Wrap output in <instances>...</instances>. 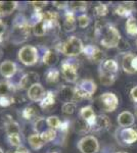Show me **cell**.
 Returning <instances> with one entry per match:
<instances>
[{"mask_svg": "<svg viewBox=\"0 0 137 153\" xmlns=\"http://www.w3.org/2000/svg\"><path fill=\"white\" fill-rule=\"evenodd\" d=\"M32 27L30 26L29 21L23 14H19L16 16L12 25V30L10 34V39L13 44L23 43L29 38L31 34Z\"/></svg>", "mask_w": 137, "mask_h": 153, "instance_id": "obj_1", "label": "cell"}, {"mask_svg": "<svg viewBox=\"0 0 137 153\" xmlns=\"http://www.w3.org/2000/svg\"><path fill=\"white\" fill-rule=\"evenodd\" d=\"M55 49L58 52L63 53L64 55L70 58H74L79 54L83 53L84 45L80 38H78L77 36H71L63 43L56 45Z\"/></svg>", "mask_w": 137, "mask_h": 153, "instance_id": "obj_2", "label": "cell"}, {"mask_svg": "<svg viewBox=\"0 0 137 153\" xmlns=\"http://www.w3.org/2000/svg\"><path fill=\"white\" fill-rule=\"evenodd\" d=\"M122 37L119 30L116 27L108 25L101 34L100 44L104 48H116L118 47Z\"/></svg>", "mask_w": 137, "mask_h": 153, "instance_id": "obj_3", "label": "cell"}, {"mask_svg": "<svg viewBox=\"0 0 137 153\" xmlns=\"http://www.w3.org/2000/svg\"><path fill=\"white\" fill-rule=\"evenodd\" d=\"M61 75L68 83L74 84L78 81V62L75 59H64L61 65Z\"/></svg>", "mask_w": 137, "mask_h": 153, "instance_id": "obj_4", "label": "cell"}, {"mask_svg": "<svg viewBox=\"0 0 137 153\" xmlns=\"http://www.w3.org/2000/svg\"><path fill=\"white\" fill-rule=\"evenodd\" d=\"M17 58L23 65L32 66L36 65L39 59V53L36 47L32 45H26L22 47L17 53Z\"/></svg>", "mask_w": 137, "mask_h": 153, "instance_id": "obj_5", "label": "cell"}, {"mask_svg": "<svg viewBox=\"0 0 137 153\" xmlns=\"http://www.w3.org/2000/svg\"><path fill=\"white\" fill-rule=\"evenodd\" d=\"M98 103L103 111L114 112L119 106V99L114 93L106 92L98 97Z\"/></svg>", "mask_w": 137, "mask_h": 153, "instance_id": "obj_6", "label": "cell"}, {"mask_svg": "<svg viewBox=\"0 0 137 153\" xmlns=\"http://www.w3.org/2000/svg\"><path fill=\"white\" fill-rule=\"evenodd\" d=\"M77 147L81 153H97L99 150V143L94 136H85L79 140Z\"/></svg>", "mask_w": 137, "mask_h": 153, "instance_id": "obj_7", "label": "cell"}, {"mask_svg": "<svg viewBox=\"0 0 137 153\" xmlns=\"http://www.w3.org/2000/svg\"><path fill=\"white\" fill-rule=\"evenodd\" d=\"M83 53L86 56L87 59L91 61V62H103V58H104V53L103 51H101L98 47H96L95 45H89L84 46L83 49Z\"/></svg>", "mask_w": 137, "mask_h": 153, "instance_id": "obj_8", "label": "cell"}, {"mask_svg": "<svg viewBox=\"0 0 137 153\" xmlns=\"http://www.w3.org/2000/svg\"><path fill=\"white\" fill-rule=\"evenodd\" d=\"M39 80H40V78H39L38 74L35 73V71H30V73L25 74L21 78L19 83V88L22 89V90L28 91L32 86L39 83Z\"/></svg>", "mask_w": 137, "mask_h": 153, "instance_id": "obj_9", "label": "cell"}, {"mask_svg": "<svg viewBox=\"0 0 137 153\" xmlns=\"http://www.w3.org/2000/svg\"><path fill=\"white\" fill-rule=\"evenodd\" d=\"M120 141L126 145H131L137 141V127L135 128H122L119 132Z\"/></svg>", "mask_w": 137, "mask_h": 153, "instance_id": "obj_10", "label": "cell"}, {"mask_svg": "<svg viewBox=\"0 0 137 153\" xmlns=\"http://www.w3.org/2000/svg\"><path fill=\"white\" fill-rule=\"evenodd\" d=\"M46 94V91L40 83L35 84L28 90V97L33 102H40Z\"/></svg>", "mask_w": 137, "mask_h": 153, "instance_id": "obj_11", "label": "cell"}, {"mask_svg": "<svg viewBox=\"0 0 137 153\" xmlns=\"http://www.w3.org/2000/svg\"><path fill=\"white\" fill-rule=\"evenodd\" d=\"M74 95H75V88L71 87V86H67V85H63L56 92V96L59 98V100H61L64 103L73 102Z\"/></svg>", "mask_w": 137, "mask_h": 153, "instance_id": "obj_12", "label": "cell"}, {"mask_svg": "<svg viewBox=\"0 0 137 153\" xmlns=\"http://www.w3.org/2000/svg\"><path fill=\"white\" fill-rule=\"evenodd\" d=\"M16 71L17 66L11 60H5L3 62H1V65H0V74L5 79L12 78L16 74Z\"/></svg>", "mask_w": 137, "mask_h": 153, "instance_id": "obj_13", "label": "cell"}, {"mask_svg": "<svg viewBox=\"0 0 137 153\" xmlns=\"http://www.w3.org/2000/svg\"><path fill=\"white\" fill-rule=\"evenodd\" d=\"M111 120L108 115L106 114H99L96 117L95 124L92 127V131L93 132H104L108 131L111 127Z\"/></svg>", "mask_w": 137, "mask_h": 153, "instance_id": "obj_14", "label": "cell"}, {"mask_svg": "<svg viewBox=\"0 0 137 153\" xmlns=\"http://www.w3.org/2000/svg\"><path fill=\"white\" fill-rule=\"evenodd\" d=\"M77 27V22H76V18H75V13L73 11L66 10V13H64V21L63 24V29L66 33H70V32H73L76 30Z\"/></svg>", "mask_w": 137, "mask_h": 153, "instance_id": "obj_15", "label": "cell"}, {"mask_svg": "<svg viewBox=\"0 0 137 153\" xmlns=\"http://www.w3.org/2000/svg\"><path fill=\"white\" fill-rule=\"evenodd\" d=\"M80 117L81 118H83L85 122H87L89 124V126L92 127L95 124V120H96V117L97 115L94 113V110L92 108L91 105H87V106H84V107L81 108L80 110Z\"/></svg>", "mask_w": 137, "mask_h": 153, "instance_id": "obj_16", "label": "cell"}, {"mask_svg": "<svg viewBox=\"0 0 137 153\" xmlns=\"http://www.w3.org/2000/svg\"><path fill=\"white\" fill-rule=\"evenodd\" d=\"M117 122L121 128H129L135 123V117L130 111H123L118 115Z\"/></svg>", "mask_w": 137, "mask_h": 153, "instance_id": "obj_17", "label": "cell"}, {"mask_svg": "<svg viewBox=\"0 0 137 153\" xmlns=\"http://www.w3.org/2000/svg\"><path fill=\"white\" fill-rule=\"evenodd\" d=\"M99 71H104V73L118 75L119 65L115 59H106V60H103V62L100 63Z\"/></svg>", "mask_w": 137, "mask_h": 153, "instance_id": "obj_18", "label": "cell"}, {"mask_svg": "<svg viewBox=\"0 0 137 153\" xmlns=\"http://www.w3.org/2000/svg\"><path fill=\"white\" fill-rule=\"evenodd\" d=\"M42 61H43L44 65L48 66L55 65L57 61H58V54L53 49H46L43 54V57H42Z\"/></svg>", "mask_w": 137, "mask_h": 153, "instance_id": "obj_19", "label": "cell"}, {"mask_svg": "<svg viewBox=\"0 0 137 153\" xmlns=\"http://www.w3.org/2000/svg\"><path fill=\"white\" fill-rule=\"evenodd\" d=\"M16 1H0V16L11 14L17 7Z\"/></svg>", "mask_w": 137, "mask_h": 153, "instance_id": "obj_20", "label": "cell"}, {"mask_svg": "<svg viewBox=\"0 0 137 153\" xmlns=\"http://www.w3.org/2000/svg\"><path fill=\"white\" fill-rule=\"evenodd\" d=\"M134 54L131 52H127L124 54L123 58H122V68L123 71L127 74H135L136 71L133 70V66H132V61H133L134 58Z\"/></svg>", "mask_w": 137, "mask_h": 153, "instance_id": "obj_21", "label": "cell"}, {"mask_svg": "<svg viewBox=\"0 0 137 153\" xmlns=\"http://www.w3.org/2000/svg\"><path fill=\"white\" fill-rule=\"evenodd\" d=\"M55 98L56 94L53 91H46V94L44 96V98L40 101V107L44 110L49 109L55 103Z\"/></svg>", "mask_w": 137, "mask_h": 153, "instance_id": "obj_22", "label": "cell"}, {"mask_svg": "<svg viewBox=\"0 0 137 153\" xmlns=\"http://www.w3.org/2000/svg\"><path fill=\"white\" fill-rule=\"evenodd\" d=\"M73 128H74L75 132L78 133V134H82V135L87 134V133H89L90 131H92L89 124L87 122H85L83 118H78V120H75Z\"/></svg>", "mask_w": 137, "mask_h": 153, "instance_id": "obj_23", "label": "cell"}, {"mask_svg": "<svg viewBox=\"0 0 137 153\" xmlns=\"http://www.w3.org/2000/svg\"><path fill=\"white\" fill-rule=\"evenodd\" d=\"M116 13L122 18H130L132 16V11H133V3H122L117 6Z\"/></svg>", "mask_w": 137, "mask_h": 153, "instance_id": "obj_24", "label": "cell"}, {"mask_svg": "<svg viewBox=\"0 0 137 153\" xmlns=\"http://www.w3.org/2000/svg\"><path fill=\"white\" fill-rule=\"evenodd\" d=\"M16 90L13 83L9 81H1L0 82V96H11Z\"/></svg>", "mask_w": 137, "mask_h": 153, "instance_id": "obj_25", "label": "cell"}, {"mask_svg": "<svg viewBox=\"0 0 137 153\" xmlns=\"http://www.w3.org/2000/svg\"><path fill=\"white\" fill-rule=\"evenodd\" d=\"M28 142H29L31 148L34 150L41 149V148L44 146V144H45V142L43 141V139L41 138V136L39 134H36V133L33 135H31V136H29Z\"/></svg>", "mask_w": 137, "mask_h": 153, "instance_id": "obj_26", "label": "cell"}, {"mask_svg": "<svg viewBox=\"0 0 137 153\" xmlns=\"http://www.w3.org/2000/svg\"><path fill=\"white\" fill-rule=\"evenodd\" d=\"M117 76L118 75H114V74L104 73V71H99V81H100L101 85L106 86V87H109L116 82Z\"/></svg>", "mask_w": 137, "mask_h": 153, "instance_id": "obj_27", "label": "cell"}, {"mask_svg": "<svg viewBox=\"0 0 137 153\" xmlns=\"http://www.w3.org/2000/svg\"><path fill=\"white\" fill-rule=\"evenodd\" d=\"M125 31L129 36H137V19L130 16L127 19L125 24Z\"/></svg>", "mask_w": 137, "mask_h": 153, "instance_id": "obj_28", "label": "cell"}, {"mask_svg": "<svg viewBox=\"0 0 137 153\" xmlns=\"http://www.w3.org/2000/svg\"><path fill=\"white\" fill-rule=\"evenodd\" d=\"M49 129L48 125H47V122L44 117H38L36 118L34 123V131L36 132V134H43L45 131Z\"/></svg>", "mask_w": 137, "mask_h": 153, "instance_id": "obj_29", "label": "cell"}, {"mask_svg": "<svg viewBox=\"0 0 137 153\" xmlns=\"http://www.w3.org/2000/svg\"><path fill=\"white\" fill-rule=\"evenodd\" d=\"M59 76H61V71L57 68H49L45 75L46 82L48 84H55L59 81Z\"/></svg>", "mask_w": 137, "mask_h": 153, "instance_id": "obj_30", "label": "cell"}, {"mask_svg": "<svg viewBox=\"0 0 137 153\" xmlns=\"http://www.w3.org/2000/svg\"><path fill=\"white\" fill-rule=\"evenodd\" d=\"M37 114H38V109L33 105H29V106H27V107H25L23 112H22L23 117L27 120H33V118L37 117Z\"/></svg>", "mask_w": 137, "mask_h": 153, "instance_id": "obj_31", "label": "cell"}, {"mask_svg": "<svg viewBox=\"0 0 137 153\" xmlns=\"http://www.w3.org/2000/svg\"><path fill=\"white\" fill-rule=\"evenodd\" d=\"M87 5L88 3L85 1H73L70 3L69 9L71 11L75 12H85L87 9Z\"/></svg>", "mask_w": 137, "mask_h": 153, "instance_id": "obj_32", "label": "cell"}, {"mask_svg": "<svg viewBox=\"0 0 137 153\" xmlns=\"http://www.w3.org/2000/svg\"><path fill=\"white\" fill-rule=\"evenodd\" d=\"M32 31H33V34L35 36L37 37H42L44 36L47 33V28H46V25L44 23L43 21L39 22L36 25H34L32 27Z\"/></svg>", "mask_w": 137, "mask_h": 153, "instance_id": "obj_33", "label": "cell"}, {"mask_svg": "<svg viewBox=\"0 0 137 153\" xmlns=\"http://www.w3.org/2000/svg\"><path fill=\"white\" fill-rule=\"evenodd\" d=\"M46 122H47V125H48L49 129H52V130H58L59 127H61V120H59L58 117L56 115H50L46 118Z\"/></svg>", "mask_w": 137, "mask_h": 153, "instance_id": "obj_34", "label": "cell"}, {"mask_svg": "<svg viewBox=\"0 0 137 153\" xmlns=\"http://www.w3.org/2000/svg\"><path fill=\"white\" fill-rule=\"evenodd\" d=\"M5 132H6L7 136L13 135V134H19V132H21L19 125L17 124L16 122H14V120H11V122L6 126Z\"/></svg>", "mask_w": 137, "mask_h": 153, "instance_id": "obj_35", "label": "cell"}, {"mask_svg": "<svg viewBox=\"0 0 137 153\" xmlns=\"http://www.w3.org/2000/svg\"><path fill=\"white\" fill-rule=\"evenodd\" d=\"M41 138L43 139V141L46 143L48 142H51L53 141L54 139L57 137V133L55 130H52V129H48L47 131H45V132L43 133V134H41Z\"/></svg>", "mask_w": 137, "mask_h": 153, "instance_id": "obj_36", "label": "cell"}, {"mask_svg": "<svg viewBox=\"0 0 137 153\" xmlns=\"http://www.w3.org/2000/svg\"><path fill=\"white\" fill-rule=\"evenodd\" d=\"M77 107V104L75 102H67L64 103L61 107V111L64 115H72L75 112Z\"/></svg>", "mask_w": 137, "mask_h": 153, "instance_id": "obj_37", "label": "cell"}, {"mask_svg": "<svg viewBox=\"0 0 137 153\" xmlns=\"http://www.w3.org/2000/svg\"><path fill=\"white\" fill-rule=\"evenodd\" d=\"M93 12L96 16H104L108 14L109 7H108V5H106V4L99 3V4H97V5L94 6Z\"/></svg>", "mask_w": 137, "mask_h": 153, "instance_id": "obj_38", "label": "cell"}, {"mask_svg": "<svg viewBox=\"0 0 137 153\" xmlns=\"http://www.w3.org/2000/svg\"><path fill=\"white\" fill-rule=\"evenodd\" d=\"M77 22H78V26L80 27L81 29H85L89 26V24H90V18H89L87 14L83 13L78 16Z\"/></svg>", "mask_w": 137, "mask_h": 153, "instance_id": "obj_39", "label": "cell"}, {"mask_svg": "<svg viewBox=\"0 0 137 153\" xmlns=\"http://www.w3.org/2000/svg\"><path fill=\"white\" fill-rule=\"evenodd\" d=\"M7 139H8V142L11 146L13 147H19L22 146V141H21V137H19V134H13V135H9L7 136Z\"/></svg>", "mask_w": 137, "mask_h": 153, "instance_id": "obj_40", "label": "cell"}, {"mask_svg": "<svg viewBox=\"0 0 137 153\" xmlns=\"http://www.w3.org/2000/svg\"><path fill=\"white\" fill-rule=\"evenodd\" d=\"M12 103H14L12 96H0V106L1 107H8Z\"/></svg>", "mask_w": 137, "mask_h": 153, "instance_id": "obj_41", "label": "cell"}, {"mask_svg": "<svg viewBox=\"0 0 137 153\" xmlns=\"http://www.w3.org/2000/svg\"><path fill=\"white\" fill-rule=\"evenodd\" d=\"M12 117L6 113H0V128H6V126L11 122Z\"/></svg>", "mask_w": 137, "mask_h": 153, "instance_id": "obj_42", "label": "cell"}, {"mask_svg": "<svg viewBox=\"0 0 137 153\" xmlns=\"http://www.w3.org/2000/svg\"><path fill=\"white\" fill-rule=\"evenodd\" d=\"M30 4L34 7L35 11H41L44 7L47 6L48 2H47V1H32Z\"/></svg>", "mask_w": 137, "mask_h": 153, "instance_id": "obj_43", "label": "cell"}, {"mask_svg": "<svg viewBox=\"0 0 137 153\" xmlns=\"http://www.w3.org/2000/svg\"><path fill=\"white\" fill-rule=\"evenodd\" d=\"M52 4L54 7H56L57 9H61V10H68L70 7V3L67 1H53Z\"/></svg>", "mask_w": 137, "mask_h": 153, "instance_id": "obj_44", "label": "cell"}, {"mask_svg": "<svg viewBox=\"0 0 137 153\" xmlns=\"http://www.w3.org/2000/svg\"><path fill=\"white\" fill-rule=\"evenodd\" d=\"M129 48H130V45H129L128 41H126L125 39L122 38L120 43H119V45H118V49L121 51H126L127 49H129Z\"/></svg>", "mask_w": 137, "mask_h": 153, "instance_id": "obj_45", "label": "cell"}, {"mask_svg": "<svg viewBox=\"0 0 137 153\" xmlns=\"http://www.w3.org/2000/svg\"><path fill=\"white\" fill-rule=\"evenodd\" d=\"M69 128H70V122L69 120H64V122H61V127H59L58 130H61V132H64V133H67Z\"/></svg>", "mask_w": 137, "mask_h": 153, "instance_id": "obj_46", "label": "cell"}, {"mask_svg": "<svg viewBox=\"0 0 137 153\" xmlns=\"http://www.w3.org/2000/svg\"><path fill=\"white\" fill-rule=\"evenodd\" d=\"M130 96H131L132 100H133L135 103H137V86H134V87L131 89Z\"/></svg>", "mask_w": 137, "mask_h": 153, "instance_id": "obj_47", "label": "cell"}, {"mask_svg": "<svg viewBox=\"0 0 137 153\" xmlns=\"http://www.w3.org/2000/svg\"><path fill=\"white\" fill-rule=\"evenodd\" d=\"M5 29H6L5 24L0 19V42L2 41V37H3L4 33H5Z\"/></svg>", "mask_w": 137, "mask_h": 153, "instance_id": "obj_48", "label": "cell"}, {"mask_svg": "<svg viewBox=\"0 0 137 153\" xmlns=\"http://www.w3.org/2000/svg\"><path fill=\"white\" fill-rule=\"evenodd\" d=\"M16 153H30V151H29L28 148L22 145V146L17 147L16 149Z\"/></svg>", "mask_w": 137, "mask_h": 153, "instance_id": "obj_49", "label": "cell"}, {"mask_svg": "<svg viewBox=\"0 0 137 153\" xmlns=\"http://www.w3.org/2000/svg\"><path fill=\"white\" fill-rule=\"evenodd\" d=\"M132 66H133V70L137 71V56L135 55L133 58V61H132Z\"/></svg>", "mask_w": 137, "mask_h": 153, "instance_id": "obj_50", "label": "cell"}, {"mask_svg": "<svg viewBox=\"0 0 137 153\" xmlns=\"http://www.w3.org/2000/svg\"><path fill=\"white\" fill-rule=\"evenodd\" d=\"M135 117H137V105L135 106Z\"/></svg>", "mask_w": 137, "mask_h": 153, "instance_id": "obj_51", "label": "cell"}, {"mask_svg": "<svg viewBox=\"0 0 137 153\" xmlns=\"http://www.w3.org/2000/svg\"><path fill=\"white\" fill-rule=\"evenodd\" d=\"M116 153H128V152H125V151H118V152H116Z\"/></svg>", "mask_w": 137, "mask_h": 153, "instance_id": "obj_52", "label": "cell"}, {"mask_svg": "<svg viewBox=\"0 0 137 153\" xmlns=\"http://www.w3.org/2000/svg\"><path fill=\"white\" fill-rule=\"evenodd\" d=\"M0 153H4V151L2 150V148H0Z\"/></svg>", "mask_w": 137, "mask_h": 153, "instance_id": "obj_53", "label": "cell"}, {"mask_svg": "<svg viewBox=\"0 0 137 153\" xmlns=\"http://www.w3.org/2000/svg\"><path fill=\"white\" fill-rule=\"evenodd\" d=\"M7 153H16V151H8Z\"/></svg>", "mask_w": 137, "mask_h": 153, "instance_id": "obj_54", "label": "cell"}, {"mask_svg": "<svg viewBox=\"0 0 137 153\" xmlns=\"http://www.w3.org/2000/svg\"><path fill=\"white\" fill-rule=\"evenodd\" d=\"M51 153H61V152H57V151H53V152H51Z\"/></svg>", "mask_w": 137, "mask_h": 153, "instance_id": "obj_55", "label": "cell"}, {"mask_svg": "<svg viewBox=\"0 0 137 153\" xmlns=\"http://www.w3.org/2000/svg\"><path fill=\"white\" fill-rule=\"evenodd\" d=\"M135 44H136V46H137V37H136V40H135Z\"/></svg>", "mask_w": 137, "mask_h": 153, "instance_id": "obj_56", "label": "cell"}]
</instances>
